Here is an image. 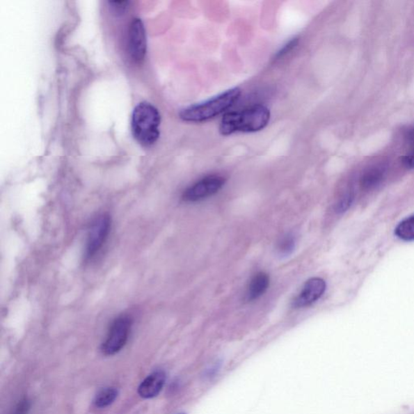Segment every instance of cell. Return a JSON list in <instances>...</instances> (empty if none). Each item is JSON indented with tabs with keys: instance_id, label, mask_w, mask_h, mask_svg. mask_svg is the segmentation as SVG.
<instances>
[{
	"instance_id": "cell-17",
	"label": "cell",
	"mask_w": 414,
	"mask_h": 414,
	"mask_svg": "<svg viewBox=\"0 0 414 414\" xmlns=\"http://www.w3.org/2000/svg\"><path fill=\"white\" fill-rule=\"evenodd\" d=\"M29 411L30 402L27 398H24L15 406L12 414H29Z\"/></svg>"
},
{
	"instance_id": "cell-4",
	"label": "cell",
	"mask_w": 414,
	"mask_h": 414,
	"mask_svg": "<svg viewBox=\"0 0 414 414\" xmlns=\"http://www.w3.org/2000/svg\"><path fill=\"white\" fill-rule=\"evenodd\" d=\"M132 326V318L120 316L112 323L109 329L106 340L102 346V351L106 356H113L126 345Z\"/></svg>"
},
{
	"instance_id": "cell-13",
	"label": "cell",
	"mask_w": 414,
	"mask_h": 414,
	"mask_svg": "<svg viewBox=\"0 0 414 414\" xmlns=\"http://www.w3.org/2000/svg\"><path fill=\"white\" fill-rule=\"evenodd\" d=\"M118 396V389L116 388H104L97 394L94 399L95 406L102 408L111 406Z\"/></svg>"
},
{
	"instance_id": "cell-7",
	"label": "cell",
	"mask_w": 414,
	"mask_h": 414,
	"mask_svg": "<svg viewBox=\"0 0 414 414\" xmlns=\"http://www.w3.org/2000/svg\"><path fill=\"white\" fill-rule=\"evenodd\" d=\"M128 47L133 61L136 63H142L147 53V37L141 19L134 18L129 24Z\"/></svg>"
},
{
	"instance_id": "cell-11",
	"label": "cell",
	"mask_w": 414,
	"mask_h": 414,
	"mask_svg": "<svg viewBox=\"0 0 414 414\" xmlns=\"http://www.w3.org/2000/svg\"><path fill=\"white\" fill-rule=\"evenodd\" d=\"M385 177V169L382 167H372L364 172L360 179L362 188L372 189L380 184Z\"/></svg>"
},
{
	"instance_id": "cell-21",
	"label": "cell",
	"mask_w": 414,
	"mask_h": 414,
	"mask_svg": "<svg viewBox=\"0 0 414 414\" xmlns=\"http://www.w3.org/2000/svg\"><path fill=\"white\" fill-rule=\"evenodd\" d=\"M178 414H186V413H178Z\"/></svg>"
},
{
	"instance_id": "cell-3",
	"label": "cell",
	"mask_w": 414,
	"mask_h": 414,
	"mask_svg": "<svg viewBox=\"0 0 414 414\" xmlns=\"http://www.w3.org/2000/svg\"><path fill=\"white\" fill-rule=\"evenodd\" d=\"M161 122V114L156 107L148 102L139 103L134 108L132 118L134 138L143 146L153 145L159 137V127Z\"/></svg>"
},
{
	"instance_id": "cell-9",
	"label": "cell",
	"mask_w": 414,
	"mask_h": 414,
	"mask_svg": "<svg viewBox=\"0 0 414 414\" xmlns=\"http://www.w3.org/2000/svg\"><path fill=\"white\" fill-rule=\"evenodd\" d=\"M166 374L158 370L149 375L139 385L138 392L144 399H152L159 395L166 385Z\"/></svg>"
},
{
	"instance_id": "cell-5",
	"label": "cell",
	"mask_w": 414,
	"mask_h": 414,
	"mask_svg": "<svg viewBox=\"0 0 414 414\" xmlns=\"http://www.w3.org/2000/svg\"><path fill=\"white\" fill-rule=\"evenodd\" d=\"M225 183L226 178L217 174L204 177L183 192L182 199L187 202L202 201L221 191Z\"/></svg>"
},
{
	"instance_id": "cell-20",
	"label": "cell",
	"mask_w": 414,
	"mask_h": 414,
	"mask_svg": "<svg viewBox=\"0 0 414 414\" xmlns=\"http://www.w3.org/2000/svg\"><path fill=\"white\" fill-rule=\"evenodd\" d=\"M406 141L412 148H414V127L408 129L406 134Z\"/></svg>"
},
{
	"instance_id": "cell-14",
	"label": "cell",
	"mask_w": 414,
	"mask_h": 414,
	"mask_svg": "<svg viewBox=\"0 0 414 414\" xmlns=\"http://www.w3.org/2000/svg\"><path fill=\"white\" fill-rule=\"evenodd\" d=\"M396 236L404 241L414 239V216L408 217L398 224L395 230Z\"/></svg>"
},
{
	"instance_id": "cell-18",
	"label": "cell",
	"mask_w": 414,
	"mask_h": 414,
	"mask_svg": "<svg viewBox=\"0 0 414 414\" xmlns=\"http://www.w3.org/2000/svg\"><path fill=\"white\" fill-rule=\"evenodd\" d=\"M129 2L128 1H113L109 2V4L111 5V8L113 10V12L116 14H122L126 12L127 8H128Z\"/></svg>"
},
{
	"instance_id": "cell-8",
	"label": "cell",
	"mask_w": 414,
	"mask_h": 414,
	"mask_svg": "<svg viewBox=\"0 0 414 414\" xmlns=\"http://www.w3.org/2000/svg\"><path fill=\"white\" fill-rule=\"evenodd\" d=\"M326 291V282L321 278H312L304 283L301 291L294 298L292 305L303 308L312 305L320 299Z\"/></svg>"
},
{
	"instance_id": "cell-12",
	"label": "cell",
	"mask_w": 414,
	"mask_h": 414,
	"mask_svg": "<svg viewBox=\"0 0 414 414\" xmlns=\"http://www.w3.org/2000/svg\"><path fill=\"white\" fill-rule=\"evenodd\" d=\"M297 244V237L295 233L287 232L279 239L276 250L278 255L282 258L290 257L295 252Z\"/></svg>"
},
{
	"instance_id": "cell-6",
	"label": "cell",
	"mask_w": 414,
	"mask_h": 414,
	"mask_svg": "<svg viewBox=\"0 0 414 414\" xmlns=\"http://www.w3.org/2000/svg\"><path fill=\"white\" fill-rule=\"evenodd\" d=\"M111 218L107 214L98 216L93 223L88 233L86 248V259L91 260L106 244L111 232Z\"/></svg>"
},
{
	"instance_id": "cell-2",
	"label": "cell",
	"mask_w": 414,
	"mask_h": 414,
	"mask_svg": "<svg viewBox=\"0 0 414 414\" xmlns=\"http://www.w3.org/2000/svg\"><path fill=\"white\" fill-rule=\"evenodd\" d=\"M241 89L236 87L227 90L206 102L184 108L180 118L187 122H204L221 116L234 106L241 96Z\"/></svg>"
},
{
	"instance_id": "cell-1",
	"label": "cell",
	"mask_w": 414,
	"mask_h": 414,
	"mask_svg": "<svg viewBox=\"0 0 414 414\" xmlns=\"http://www.w3.org/2000/svg\"><path fill=\"white\" fill-rule=\"evenodd\" d=\"M271 120V111L263 104L244 109L241 111L227 112L219 125V133L228 136L237 132L254 133L265 129Z\"/></svg>"
},
{
	"instance_id": "cell-19",
	"label": "cell",
	"mask_w": 414,
	"mask_h": 414,
	"mask_svg": "<svg viewBox=\"0 0 414 414\" xmlns=\"http://www.w3.org/2000/svg\"><path fill=\"white\" fill-rule=\"evenodd\" d=\"M402 163L408 168H414V148H412L410 152L402 157Z\"/></svg>"
},
{
	"instance_id": "cell-15",
	"label": "cell",
	"mask_w": 414,
	"mask_h": 414,
	"mask_svg": "<svg viewBox=\"0 0 414 414\" xmlns=\"http://www.w3.org/2000/svg\"><path fill=\"white\" fill-rule=\"evenodd\" d=\"M355 199V194L352 191H348L343 194V196L338 199V201L334 207V209L337 214H342L346 212L349 208L351 207Z\"/></svg>"
},
{
	"instance_id": "cell-10",
	"label": "cell",
	"mask_w": 414,
	"mask_h": 414,
	"mask_svg": "<svg viewBox=\"0 0 414 414\" xmlns=\"http://www.w3.org/2000/svg\"><path fill=\"white\" fill-rule=\"evenodd\" d=\"M271 283L269 274L265 272H258L253 276L246 292V301L253 302L261 298L265 294Z\"/></svg>"
},
{
	"instance_id": "cell-16",
	"label": "cell",
	"mask_w": 414,
	"mask_h": 414,
	"mask_svg": "<svg viewBox=\"0 0 414 414\" xmlns=\"http://www.w3.org/2000/svg\"><path fill=\"white\" fill-rule=\"evenodd\" d=\"M298 41L299 40L298 38L290 40V41L284 45V46L276 54L273 60H276H276L281 59L284 56H286L287 54L292 51L293 49L297 47Z\"/></svg>"
}]
</instances>
